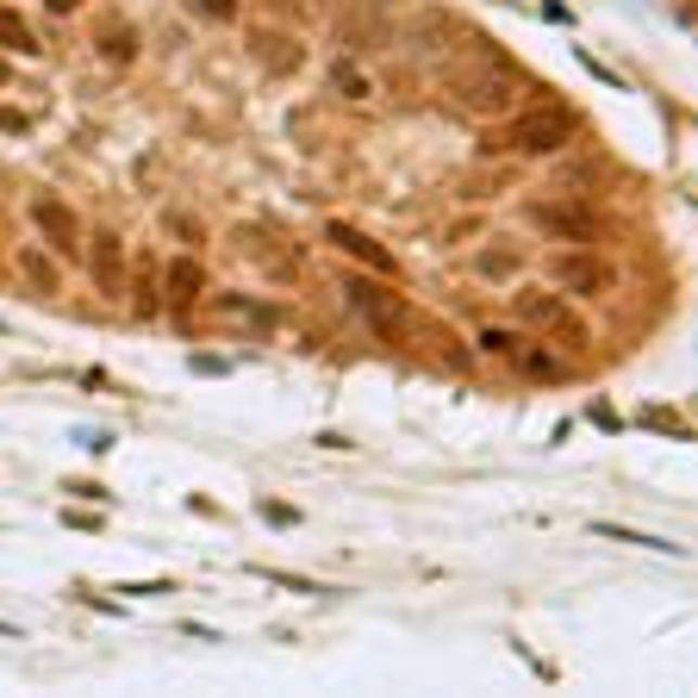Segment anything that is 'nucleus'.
<instances>
[{
	"label": "nucleus",
	"mask_w": 698,
	"mask_h": 698,
	"mask_svg": "<svg viewBox=\"0 0 698 698\" xmlns=\"http://www.w3.org/2000/svg\"><path fill=\"white\" fill-rule=\"evenodd\" d=\"M324 237H331V244L344 249V256H356L362 269H374V274H393V256H387V249L374 244V237H362V231H349L344 219H331V224H324Z\"/></svg>",
	"instance_id": "nucleus-8"
},
{
	"label": "nucleus",
	"mask_w": 698,
	"mask_h": 698,
	"mask_svg": "<svg viewBox=\"0 0 698 698\" xmlns=\"http://www.w3.org/2000/svg\"><path fill=\"white\" fill-rule=\"evenodd\" d=\"M518 312L530 324H543V331H561L568 349H586V331L568 319V299H561V294H518Z\"/></svg>",
	"instance_id": "nucleus-5"
},
{
	"label": "nucleus",
	"mask_w": 698,
	"mask_h": 698,
	"mask_svg": "<svg viewBox=\"0 0 698 698\" xmlns=\"http://www.w3.org/2000/svg\"><path fill=\"white\" fill-rule=\"evenodd\" d=\"M88 269H94V281L106 287V294H119V281H125V249H119V237H106V231H100L94 249H88Z\"/></svg>",
	"instance_id": "nucleus-9"
},
{
	"label": "nucleus",
	"mask_w": 698,
	"mask_h": 698,
	"mask_svg": "<svg viewBox=\"0 0 698 698\" xmlns=\"http://www.w3.org/2000/svg\"><path fill=\"white\" fill-rule=\"evenodd\" d=\"M249 44H256V56H262L269 69H299V50H294V38H281V31H256Z\"/></svg>",
	"instance_id": "nucleus-11"
},
{
	"label": "nucleus",
	"mask_w": 698,
	"mask_h": 698,
	"mask_svg": "<svg viewBox=\"0 0 698 698\" xmlns=\"http://www.w3.org/2000/svg\"><path fill=\"white\" fill-rule=\"evenodd\" d=\"M31 219H38V231H44L56 249H75V244H81V219H75V212H69V206H63L56 194H38V199H31Z\"/></svg>",
	"instance_id": "nucleus-7"
},
{
	"label": "nucleus",
	"mask_w": 698,
	"mask_h": 698,
	"mask_svg": "<svg viewBox=\"0 0 698 698\" xmlns=\"http://www.w3.org/2000/svg\"><path fill=\"white\" fill-rule=\"evenodd\" d=\"M194 13H206V20H237V0H188Z\"/></svg>",
	"instance_id": "nucleus-17"
},
{
	"label": "nucleus",
	"mask_w": 698,
	"mask_h": 698,
	"mask_svg": "<svg viewBox=\"0 0 698 698\" xmlns=\"http://www.w3.org/2000/svg\"><path fill=\"white\" fill-rule=\"evenodd\" d=\"M512 269H518L512 249H487V256H480V274H512Z\"/></svg>",
	"instance_id": "nucleus-16"
},
{
	"label": "nucleus",
	"mask_w": 698,
	"mask_h": 698,
	"mask_svg": "<svg viewBox=\"0 0 698 698\" xmlns=\"http://www.w3.org/2000/svg\"><path fill=\"white\" fill-rule=\"evenodd\" d=\"M344 299L356 306V312H369L387 337H399V324H405V306H399V294H380V287H369V281H344Z\"/></svg>",
	"instance_id": "nucleus-6"
},
{
	"label": "nucleus",
	"mask_w": 698,
	"mask_h": 698,
	"mask_svg": "<svg viewBox=\"0 0 698 698\" xmlns=\"http://www.w3.org/2000/svg\"><path fill=\"white\" fill-rule=\"evenodd\" d=\"M518 356H524V369H530V374H561V362L543 356V349H518Z\"/></svg>",
	"instance_id": "nucleus-18"
},
{
	"label": "nucleus",
	"mask_w": 698,
	"mask_h": 698,
	"mask_svg": "<svg viewBox=\"0 0 698 698\" xmlns=\"http://www.w3.org/2000/svg\"><path fill=\"white\" fill-rule=\"evenodd\" d=\"M480 349L487 356H518V337L512 331H480Z\"/></svg>",
	"instance_id": "nucleus-15"
},
{
	"label": "nucleus",
	"mask_w": 698,
	"mask_h": 698,
	"mask_svg": "<svg viewBox=\"0 0 698 698\" xmlns=\"http://www.w3.org/2000/svg\"><path fill=\"white\" fill-rule=\"evenodd\" d=\"M598 537H611V543H636V548H661V555H680V543L668 537H636V530H618V524H593Z\"/></svg>",
	"instance_id": "nucleus-12"
},
{
	"label": "nucleus",
	"mask_w": 698,
	"mask_h": 698,
	"mask_svg": "<svg viewBox=\"0 0 698 698\" xmlns=\"http://www.w3.org/2000/svg\"><path fill=\"white\" fill-rule=\"evenodd\" d=\"M548 281L573 299H598V294H611L618 274L605 269L598 256H586V249H568V256H548Z\"/></svg>",
	"instance_id": "nucleus-2"
},
{
	"label": "nucleus",
	"mask_w": 698,
	"mask_h": 698,
	"mask_svg": "<svg viewBox=\"0 0 698 698\" xmlns=\"http://www.w3.org/2000/svg\"><path fill=\"white\" fill-rule=\"evenodd\" d=\"M199 287H206L199 256H174V262H169V306H174V312H188V306L199 299Z\"/></svg>",
	"instance_id": "nucleus-10"
},
{
	"label": "nucleus",
	"mask_w": 698,
	"mask_h": 698,
	"mask_svg": "<svg viewBox=\"0 0 698 698\" xmlns=\"http://www.w3.org/2000/svg\"><path fill=\"white\" fill-rule=\"evenodd\" d=\"M25 125H31V119H25V113H13V106H0V131H13V138H20Z\"/></svg>",
	"instance_id": "nucleus-20"
},
{
	"label": "nucleus",
	"mask_w": 698,
	"mask_h": 698,
	"mask_svg": "<svg viewBox=\"0 0 698 698\" xmlns=\"http://www.w3.org/2000/svg\"><path fill=\"white\" fill-rule=\"evenodd\" d=\"M219 312H224V319H256V324H269V306H256V299H219Z\"/></svg>",
	"instance_id": "nucleus-14"
},
{
	"label": "nucleus",
	"mask_w": 698,
	"mask_h": 698,
	"mask_svg": "<svg viewBox=\"0 0 698 698\" xmlns=\"http://www.w3.org/2000/svg\"><path fill=\"white\" fill-rule=\"evenodd\" d=\"M0 81H7V63H0Z\"/></svg>",
	"instance_id": "nucleus-22"
},
{
	"label": "nucleus",
	"mask_w": 698,
	"mask_h": 698,
	"mask_svg": "<svg viewBox=\"0 0 698 698\" xmlns=\"http://www.w3.org/2000/svg\"><path fill=\"white\" fill-rule=\"evenodd\" d=\"M530 224H543L548 237H561V244H593L598 237L593 206H580V199H537L530 206Z\"/></svg>",
	"instance_id": "nucleus-3"
},
{
	"label": "nucleus",
	"mask_w": 698,
	"mask_h": 698,
	"mask_svg": "<svg viewBox=\"0 0 698 698\" xmlns=\"http://www.w3.org/2000/svg\"><path fill=\"white\" fill-rule=\"evenodd\" d=\"M337 88H344L349 100H362V94H369V81H362L356 69H337Z\"/></svg>",
	"instance_id": "nucleus-19"
},
{
	"label": "nucleus",
	"mask_w": 698,
	"mask_h": 698,
	"mask_svg": "<svg viewBox=\"0 0 698 698\" xmlns=\"http://www.w3.org/2000/svg\"><path fill=\"white\" fill-rule=\"evenodd\" d=\"M75 7H81V0H50V13H75Z\"/></svg>",
	"instance_id": "nucleus-21"
},
{
	"label": "nucleus",
	"mask_w": 698,
	"mask_h": 698,
	"mask_svg": "<svg viewBox=\"0 0 698 698\" xmlns=\"http://www.w3.org/2000/svg\"><path fill=\"white\" fill-rule=\"evenodd\" d=\"M568 138H573L568 106H530V113H518V119L499 131V144L512 150V156H555Z\"/></svg>",
	"instance_id": "nucleus-1"
},
{
	"label": "nucleus",
	"mask_w": 698,
	"mask_h": 698,
	"mask_svg": "<svg viewBox=\"0 0 698 698\" xmlns=\"http://www.w3.org/2000/svg\"><path fill=\"white\" fill-rule=\"evenodd\" d=\"M518 94V81L505 69H487V75H455V100L468 106V113H505Z\"/></svg>",
	"instance_id": "nucleus-4"
},
{
	"label": "nucleus",
	"mask_w": 698,
	"mask_h": 698,
	"mask_svg": "<svg viewBox=\"0 0 698 698\" xmlns=\"http://www.w3.org/2000/svg\"><path fill=\"white\" fill-rule=\"evenodd\" d=\"M20 262H25V281H31L38 294H56V269H50V262H44V256H38V249H25Z\"/></svg>",
	"instance_id": "nucleus-13"
}]
</instances>
